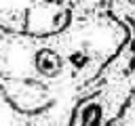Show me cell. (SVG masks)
I'll use <instances>...</instances> for the list:
<instances>
[{
  "instance_id": "6da1fadb",
  "label": "cell",
  "mask_w": 135,
  "mask_h": 126,
  "mask_svg": "<svg viewBox=\"0 0 135 126\" xmlns=\"http://www.w3.org/2000/svg\"><path fill=\"white\" fill-rule=\"evenodd\" d=\"M127 84L124 82H114L112 86L103 88L101 92L89 97L86 101H82L74 113L72 126H101L108 120L114 118V113L118 111L120 103L127 99Z\"/></svg>"
},
{
  "instance_id": "7a4b0ae2",
  "label": "cell",
  "mask_w": 135,
  "mask_h": 126,
  "mask_svg": "<svg viewBox=\"0 0 135 126\" xmlns=\"http://www.w3.org/2000/svg\"><path fill=\"white\" fill-rule=\"evenodd\" d=\"M133 21H135V15H133Z\"/></svg>"
}]
</instances>
